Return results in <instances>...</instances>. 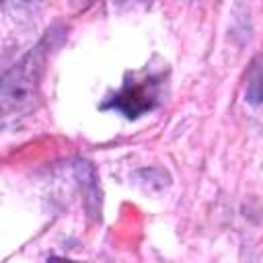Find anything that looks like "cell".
<instances>
[{
	"label": "cell",
	"mask_w": 263,
	"mask_h": 263,
	"mask_svg": "<svg viewBox=\"0 0 263 263\" xmlns=\"http://www.w3.org/2000/svg\"><path fill=\"white\" fill-rule=\"evenodd\" d=\"M47 49H49V37L39 41L10 70L4 72L0 105H2V113H4L6 121L10 117H16V119L25 117L33 111L37 95H39V84H41Z\"/></svg>",
	"instance_id": "6da1fadb"
},
{
	"label": "cell",
	"mask_w": 263,
	"mask_h": 263,
	"mask_svg": "<svg viewBox=\"0 0 263 263\" xmlns=\"http://www.w3.org/2000/svg\"><path fill=\"white\" fill-rule=\"evenodd\" d=\"M162 97V76L146 72L142 76L132 74L125 78L123 86L101 105V109H115L127 119H138L140 115L152 111Z\"/></svg>",
	"instance_id": "7a4b0ae2"
},
{
	"label": "cell",
	"mask_w": 263,
	"mask_h": 263,
	"mask_svg": "<svg viewBox=\"0 0 263 263\" xmlns=\"http://www.w3.org/2000/svg\"><path fill=\"white\" fill-rule=\"evenodd\" d=\"M247 101L251 105H259L263 101V64L261 60H255L249 76H247Z\"/></svg>",
	"instance_id": "3957f363"
},
{
	"label": "cell",
	"mask_w": 263,
	"mask_h": 263,
	"mask_svg": "<svg viewBox=\"0 0 263 263\" xmlns=\"http://www.w3.org/2000/svg\"><path fill=\"white\" fill-rule=\"evenodd\" d=\"M47 263H76V261H70V259H62V257H51V259H47Z\"/></svg>",
	"instance_id": "277c9868"
}]
</instances>
